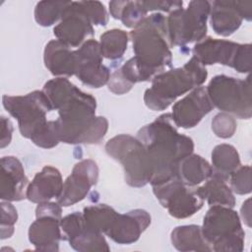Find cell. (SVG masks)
<instances>
[{"mask_svg":"<svg viewBox=\"0 0 252 252\" xmlns=\"http://www.w3.org/2000/svg\"><path fill=\"white\" fill-rule=\"evenodd\" d=\"M95 108V98L74 84L63 91L54 107L58 111L55 125L59 141L72 145L99 144L108 130V121L96 116Z\"/></svg>","mask_w":252,"mask_h":252,"instance_id":"6da1fadb","label":"cell"},{"mask_svg":"<svg viewBox=\"0 0 252 252\" xmlns=\"http://www.w3.org/2000/svg\"><path fill=\"white\" fill-rule=\"evenodd\" d=\"M137 138L146 148L153 164L152 186L176 176L179 162L194 150L193 140L177 131L171 113L161 114L142 127Z\"/></svg>","mask_w":252,"mask_h":252,"instance_id":"7a4b0ae2","label":"cell"},{"mask_svg":"<svg viewBox=\"0 0 252 252\" xmlns=\"http://www.w3.org/2000/svg\"><path fill=\"white\" fill-rule=\"evenodd\" d=\"M129 36L144 82L152 81L156 75L171 67V45L166 18L162 14L157 12L147 16L130 32Z\"/></svg>","mask_w":252,"mask_h":252,"instance_id":"3957f363","label":"cell"},{"mask_svg":"<svg viewBox=\"0 0 252 252\" xmlns=\"http://www.w3.org/2000/svg\"><path fill=\"white\" fill-rule=\"evenodd\" d=\"M4 108L18 121L20 133L34 145L51 149L58 145L55 120L46 119L52 110L51 103L43 91H33L25 95H3Z\"/></svg>","mask_w":252,"mask_h":252,"instance_id":"277c9868","label":"cell"},{"mask_svg":"<svg viewBox=\"0 0 252 252\" xmlns=\"http://www.w3.org/2000/svg\"><path fill=\"white\" fill-rule=\"evenodd\" d=\"M207 77L206 66L193 56L182 67L156 75L144 94V102L152 110H164L178 96L200 87Z\"/></svg>","mask_w":252,"mask_h":252,"instance_id":"5b68a950","label":"cell"},{"mask_svg":"<svg viewBox=\"0 0 252 252\" xmlns=\"http://www.w3.org/2000/svg\"><path fill=\"white\" fill-rule=\"evenodd\" d=\"M105 151L123 166L128 185L139 188L151 182L153 164L146 148L137 137L128 134L114 136L106 142Z\"/></svg>","mask_w":252,"mask_h":252,"instance_id":"8992f818","label":"cell"},{"mask_svg":"<svg viewBox=\"0 0 252 252\" xmlns=\"http://www.w3.org/2000/svg\"><path fill=\"white\" fill-rule=\"evenodd\" d=\"M201 227L212 251L241 252L243 250L245 233L239 216L232 208L211 206Z\"/></svg>","mask_w":252,"mask_h":252,"instance_id":"52a82bcc","label":"cell"},{"mask_svg":"<svg viewBox=\"0 0 252 252\" xmlns=\"http://www.w3.org/2000/svg\"><path fill=\"white\" fill-rule=\"evenodd\" d=\"M209 98L220 110L240 119L252 115L250 77L245 80L226 75L215 76L206 87Z\"/></svg>","mask_w":252,"mask_h":252,"instance_id":"ba28073f","label":"cell"},{"mask_svg":"<svg viewBox=\"0 0 252 252\" xmlns=\"http://www.w3.org/2000/svg\"><path fill=\"white\" fill-rule=\"evenodd\" d=\"M211 2L190 1L187 8H177L166 18V27L171 46H184L201 41L207 34V20Z\"/></svg>","mask_w":252,"mask_h":252,"instance_id":"9c48e42d","label":"cell"},{"mask_svg":"<svg viewBox=\"0 0 252 252\" xmlns=\"http://www.w3.org/2000/svg\"><path fill=\"white\" fill-rule=\"evenodd\" d=\"M193 56L204 66L221 64L239 73L251 71V44L236 43L211 36L205 37L193 47Z\"/></svg>","mask_w":252,"mask_h":252,"instance_id":"30bf717a","label":"cell"},{"mask_svg":"<svg viewBox=\"0 0 252 252\" xmlns=\"http://www.w3.org/2000/svg\"><path fill=\"white\" fill-rule=\"evenodd\" d=\"M152 187L160 205L175 219L189 218L204 205L197 188L186 185L177 175Z\"/></svg>","mask_w":252,"mask_h":252,"instance_id":"8fae6325","label":"cell"},{"mask_svg":"<svg viewBox=\"0 0 252 252\" xmlns=\"http://www.w3.org/2000/svg\"><path fill=\"white\" fill-rule=\"evenodd\" d=\"M62 209L58 203L44 202L35 209V220L30 225L29 240L39 251H58L62 239Z\"/></svg>","mask_w":252,"mask_h":252,"instance_id":"7c38bea8","label":"cell"},{"mask_svg":"<svg viewBox=\"0 0 252 252\" xmlns=\"http://www.w3.org/2000/svg\"><path fill=\"white\" fill-rule=\"evenodd\" d=\"M75 76L86 86L98 89L107 85L110 70L102 64L103 56L99 42L91 38L85 41L77 50Z\"/></svg>","mask_w":252,"mask_h":252,"instance_id":"4fadbf2b","label":"cell"},{"mask_svg":"<svg viewBox=\"0 0 252 252\" xmlns=\"http://www.w3.org/2000/svg\"><path fill=\"white\" fill-rule=\"evenodd\" d=\"M60 226L62 239L80 252L109 251V246L100 232L88 227L83 213L74 212L61 219Z\"/></svg>","mask_w":252,"mask_h":252,"instance_id":"5bb4252c","label":"cell"},{"mask_svg":"<svg viewBox=\"0 0 252 252\" xmlns=\"http://www.w3.org/2000/svg\"><path fill=\"white\" fill-rule=\"evenodd\" d=\"M97 179L96 162L91 158L82 159L74 165L72 173L64 181L57 203L61 207H70L81 202L87 197L90 189L96 184Z\"/></svg>","mask_w":252,"mask_h":252,"instance_id":"9a60e30c","label":"cell"},{"mask_svg":"<svg viewBox=\"0 0 252 252\" xmlns=\"http://www.w3.org/2000/svg\"><path fill=\"white\" fill-rule=\"evenodd\" d=\"M251 1L218 0L211 2L210 22L214 32L221 36H229L235 32L243 20L251 21Z\"/></svg>","mask_w":252,"mask_h":252,"instance_id":"2e32d148","label":"cell"},{"mask_svg":"<svg viewBox=\"0 0 252 252\" xmlns=\"http://www.w3.org/2000/svg\"><path fill=\"white\" fill-rule=\"evenodd\" d=\"M53 32L58 40L69 47L81 46L88 37L94 34L91 21L81 10L78 2L73 1L64 12L59 24L54 27Z\"/></svg>","mask_w":252,"mask_h":252,"instance_id":"e0dca14e","label":"cell"},{"mask_svg":"<svg viewBox=\"0 0 252 252\" xmlns=\"http://www.w3.org/2000/svg\"><path fill=\"white\" fill-rule=\"evenodd\" d=\"M213 108L206 88L200 86L172 106L171 117L176 127L189 129L199 124Z\"/></svg>","mask_w":252,"mask_h":252,"instance_id":"ac0fdd59","label":"cell"},{"mask_svg":"<svg viewBox=\"0 0 252 252\" xmlns=\"http://www.w3.org/2000/svg\"><path fill=\"white\" fill-rule=\"evenodd\" d=\"M151 215L143 209L131 210L125 214H117L106 235L118 244L136 242L151 224Z\"/></svg>","mask_w":252,"mask_h":252,"instance_id":"d6986e66","label":"cell"},{"mask_svg":"<svg viewBox=\"0 0 252 252\" xmlns=\"http://www.w3.org/2000/svg\"><path fill=\"white\" fill-rule=\"evenodd\" d=\"M0 198L3 201H22L26 197L29 179L22 162L13 156L1 158Z\"/></svg>","mask_w":252,"mask_h":252,"instance_id":"ffe728a7","label":"cell"},{"mask_svg":"<svg viewBox=\"0 0 252 252\" xmlns=\"http://www.w3.org/2000/svg\"><path fill=\"white\" fill-rule=\"evenodd\" d=\"M62 188L63 179L60 171L51 165H46L35 174L29 184L26 197L35 204L49 202L51 199L59 197Z\"/></svg>","mask_w":252,"mask_h":252,"instance_id":"44dd1931","label":"cell"},{"mask_svg":"<svg viewBox=\"0 0 252 252\" xmlns=\"http://www.w3.org/2000/svg\"><path fill=\"white\" fill-rule=\"evenodd\" d=\"M45 67L56 77H71L76 71L75 50L58 39L50 40L43 53Z\"/></svg>","mask_w":252,"mask_h":252,"instance_id":"7402d4cb","label":"cell"},{"mask_svg":"<svg viewBox=\"0 0 252 252\" xmlns=\"http://www.w3.org/2000/svg\"><path fill=\"white\" fill-rule=\"evenodd\" d=\"M226 181L223 177L213 173L202 186L197 187V191L210 206L233 208L235 206V198Z\"/></svg>","mask_w":252,"mask_h":252,"instance_id":"603a6c76","label":"cell"},{"mask_svg":"<svg viewBox=\"0 0 252 252\" xmlns=\"http://www.w3.org/2000/svg\"><path fill=\"white\" fill-rule=\"evenodd\" d=\"M212 174V165L204 158L193 153L184 158L177 166V176L191 187L205 182Z\"/></svg>","mask_w":252,"mask_h":252,"instance_id":"cb8c5ba5","label":"cell"},{"mask_svg":"<svg viewBox=\"0 0 252 252\" xmlns=\"http://www.w3.org/2000/svg\"><path fill=\"white\" fill-rule=\"evenodd\" d=\"M171 243L178 251H212L202 227L196 224L176 226L171 231Z\"/></svg>","mask_w":252,"mask_h":252,"instance_id":"d4e9b609","label":"cell"},{"mask_svg":"<svg viewBox=\"0 0 252 252\" xmlns=\"http://www.w3.org/2000/svg\"><path fill=\"white\" fill-rule=\"evenodd\" d=\"M240 166V158L236 149L228 144H220L214 148L212 152V168L216 173L228 180Z\"/></svg>","mask_w":252,"mask_h":252,"instance_id":"484cf974","label":"cell"},{"mask_svg":"<svg viewBox=\"0 0 252 252\" xmlns=\"http://www.w3.org/2000/svg\"><path fill=\"white\" fill-rule=\"evenodd\" d=\"M109 12L112 18L120 20L122 24L131 29H135L147 17L148 12L144 8L142 1H111L109 2Z\"/></svg>","mask_w":252,"mask_h":252,"instance_id":"4316f807","label":"cell"},{"mask_svg":"<svg viewBox=\"0 0 252 252\" xmlns=\"http://www.w3.org/2000/svg\"><path fill=\"white\" fill-rule=\"evenodd\" d=\"M117 212L106 204L86 207L83 211L85 221L89 228L100 233H106L117 216Z\"/></svg>","mask_w":252,"mask_h":252,"instance_id":"83f0119b","label":"cell"},{"mask_svg":"<svg viewBox=\"0 0 252 252\" xmlns=\"http://www.w3.org/2000/svg\"><path fill=\"white\" fill-rule=\"evenodd\" d=\"M128 34L120 29L106 31L100 35L99 45L102 56L109 60L120 59L127 49Z\"/></svg>","mask_w":252,"mask_h":252,"instance_id":"f1b7e54d","label":"cell"},{"mask_svg":"<svg viewBox=\"0 0 252 252\" xmlns=\"http://www.w3.org/2000/svg\"><path fill=\"white\" fill-rule=\"evenodd\" d=\"M72 1H39L34 9L35 22L42 27H49L61 21L64 12Z\"/></svg>","mask_w":252,"mask_h":252,"instance_id":"f546056e","label":"cell"},{"mask_svg":"<svg viewBox=\"0 0 252 252\" xmlns=\"http://www.w3.org/2000/svg\"><path fill=\"white\" fill-rule=\"evenodd\" d=\"M230 189L238 195L249 194L252 189L251 185V167L250 165H240L229 176Z\"/></svg>","mask_w":252,"mask_h":252,"instance_id":"4dcf8cb0","label":"cell"},{"mask_svg":"<svg viewBox=\"0 0 252 252\" xmlns=\"http://www.w3.org/2000/svg\"><path fill=\"white\" fill-rule=\"evenodd\" d=\"M81 10L85 13L92 25L106 26L108 14L102 3L99 1H78Z\"/></svg>","mask_w":252,"mask_h":252,"instance_id":"1f68e13d","label":"cell"},{"mask_svg":"<svg viewBox=\"0 0 252 252\" xmlns=\"http://www.w3.org/2000/svg\"><path fill=\"white\" fill-rule=\"evenodd\" d=\"M237 127L235 119L228 113H218L212 120V130L216 136L227 139L233 136Z\"/></svg>","mask_w":252,"mask_h":252,"instance_id":"d6a6232c","label":"cell"},{"mask_svg":"<svg viewBox=\"0 0 252 252\" xmlns=\"http://www.w3.org/2000/svg\"><path fill=\"white\" fill-rule=\"evenodd\" d=\"M1 238H9L14 232V224L18 220L16 208L9 202L1 203Z\"/></svg>","mask_w":252,"mask_h":252,"instance_id":"836d02e7","label":"cell"},{"mask_svg":"<svg viewBox=\"0 0 252 252\" xmlns=\"http://www.w3.org/2000/svg\"><path fill=\"white\" fill-rule=\"evenodd\" d=\"M142 4L147 12L149 11H162L171 12L177 8L182 7V1H142Z\"/></svg>","mask_w":252,"mask_h":252,"instance_id":"e575fe53","label":"cell"},{"mask_svg":"<svg viewBox=\"0 0 252 252\" xmlns=\"http://www.w3.org/2000/svg\"><path fill=\"white\" fill-rule=\"evenodd\" d=\"M13 133V125L11 121L5 117L1 116V148H5L8 146L12 139Z\"/></svg>","mask_w":252,"mask_h":252,"instance_id":"d590c367","label":"cell"},{"mask_svg":"<svg viewBox=\"0 0 252 252\" xmlns=\"http://www.w3.org/2000/svg\"><path fill=\"white\" fill-rule=\"evenodd\" d=\"M251 207H250V199H247L242 207H241V217L243 219V220L245 221V223L248 226H251Z\"/></svg>","mask_w":252,"mask_h":252,"instance_id":"8d00e7d4","label":"cell"}]
</instances>
